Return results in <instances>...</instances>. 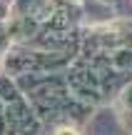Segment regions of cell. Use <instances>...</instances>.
<instances>
[{
	"instance_id": "6da1fadb",
	"label": "cell",
	"mask_w": 132,
	"mask_h": 135,
	"mask_svg": "<svg viewBox=\"0 0 132 135\" xmlns=\"http://www.w3.org/2000/svg\"><path fill=\"white\" fill-rule=\"evenodd\" d=\"M57 135H77V133H75V130H70V128H60Z\"/></svg>"
}]
</instances>
